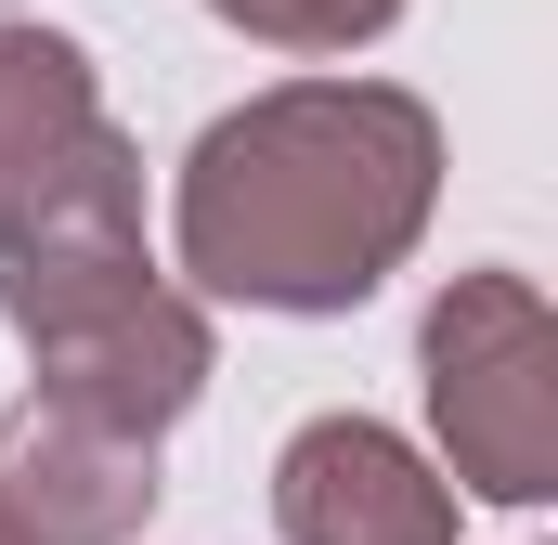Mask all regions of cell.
I'll return each instance as SVG.
<instances>
[{"instance_id": "1", "label": "cell", "mask_w": 558, "mask_h": 545, "mask_svg": "<svg viewBox=\"0 0 558 545\" xmlns=\"http://www.w3.org/2000/svg\"><path fill=\"white\" fill-rule=\"evenodd\" d=\"M441 195V118L390 78H286L182 156V272L247 312H351Z\"/></svg>"}, {"instance_id": "2", "label": "cell", "mask_w": 558, "mask_h": 545, "mask_svg": "<svg viewBox=\"0 0 558 545\" xmlns=\"http://www.w3.org/2000/svg\"><path fill=\"white\" fill-rule=\"evenodd\" d=\"M428 428L441 468L494 507H546L558 494V325L533 299V272H454L428 299Z\"/></svg>"}, {"instance_id": "3", "label": "cell", "mask_w": 558, "mask_h": 545, "mask_svg": "<svg viewBox=\"0 0 558 545\" xmlns=\"http://www.w3.org/2000/svg\"><path fill=\"white\" fill-rule=\"evenodd\" d=\"M274 520L286 545H454V481L377 415H312L274 455Z\"/></svg>"}, {"instance_id": "4", "label": "cell", "mask_w": 558, "mask_h": 545, "mask_svg": "<svg viewBox=\"0 0 558 545\" xmlns=\"http://www.w3.org/2000/svg\"><path fill=\"white\" fill-rule=\"evenodd\" d=\"M143 507H156V441L65 415L39 390L0 415V533L13 545H131Z\"/></svg>"}, {"instance_id": "5", "label": "cell", "mask_w": 558, "mask_h": 545, "mask_svg": "<svg viewBox=\"0 0 558 545\" xmlns=\"http://www.w3.org/2000/svg\"><path fill=\"white\" fill-rule=\"evenodd\" d=\"M195 390H208V312H195L182 286H143L131 312H105V325H78V338L39 351V403L105 415V428H131V441H156Z\"/></svg>"}, {"instance_id": "6", "label": "cell", "mask_w": 558, "mask_h": 545, "mask_svg": "<svg viewBox=\"0 0 558 545\" xmlns=\"http://www.w3.org/2000/svg\"><path fill=\"white\" fill-rule=\"evenodd\" d=\"M78 118H105L92 52H78V39H52V26H0V182H13L39 143H65Z\"/></svg>"}, {"instance_id": "7", "label": "cell", "mask_w": 558, "mask_h": 545, "mask_svg": "<svg viewBox=\"0 0 558 545\" xmlns=\"http://www.w3.org/2000/svg\"><path fill=\"white\" fill-rule=\"evenodd\" d=\"M221 26H247V39H274V52H351V39H377L403 0H208Z\"/></svg>"}, {"instance_id": "8", "label": "cell", "mask_w": 558, "mask_h": 545, "mask_svg": "<svg viewBox=\"0 0 558 545\" xmlns=\"http://www.w3.org/2000/svg\"><path fill=\"white\" fill-rule=\"evenodd\" d=\"M0 545H13V533H0Z\"/></svg>"}]
</instances>
